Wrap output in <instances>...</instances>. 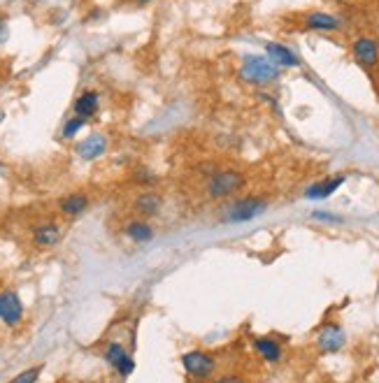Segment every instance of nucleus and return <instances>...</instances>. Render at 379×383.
I'll list each match as a JSON object with an SVG mask.
<instances>
[{"mask_svg": "<svg viewBox=\"0 0 379 383\" xmlns=\"http://www.w3.org/2000/svg\"><path fill=\"white\" fill-rule=\"evenodd\" d=\"M268 211V200L259 198V195H246V198H237L231 202L222 214L224 224H246V221H254L263 216Z\"/></svg>", "mask_w": 379, "mask_h": 383, "instance_id": "1", "label": "nucleus"}, {"mask_svg": "<svg viewBox=\"0 0 379 383\" xmlns=\"http://www.w3.org/2000/svg\"><path fill=\"white\" fill-rule=\"evenodd\" d=\"M244 174L237 172V170H222V172H214L209 177L207 182V195L212 200H226V198H233L235 193H240L244 189Z\"/></svg>", "mask_w": 379, "mask_h": 383, "instance_id": "2", "label": "nucleus"}, {"mask_svg": "<svg viewBox=\"0 0 379 383\" xmlns=\"http://www.w3.org/2000/svg\"><path fill=\"white\" fill-rule=\"evenodd\" d=\"M281 75L268 56H244L242 61V79L249 84H272Z\"/></svg>", "mask_w": 379, "mask_h": 383, "instance_id": "3", "label": "nucleus"}, {"mask_svg": "<svg viewBox=\"0 0 379 383\" xmlns=\"http://www.w3.org/2000/svg\"><path fill=\"white\" fill-rule=\"evenodd\" d=\"M182 367L191 379L202 381V379H209L214 374L217 358L212 353H207V351H198V349L196 351H187L182 355Z\"/></svg>", "mask_w": 379, "mask_h": 383, "instance_id": "4", "label": "nucleus"}, {"mask_svg": "<svg viewBox=\"0 0 379 383\" xmlns=\"http://www.w3.org/2000/svg\"><path fill=\"white\" fill-rule=\"evenodd\" d=\"M105 362L110 364V367L119 374L121 379H128L130 374L135 372V360L133 355L126 351V346L119 344V342H108L105 346V353H103Z\"/></svg>", "mask_w": 379, "mask_h": 383, "instance_id": "5", "label": "nucleus"}, {"mask_svg": "<svg viewBox=\"0 0 379 383\" xmlns=\"http://www.w3.org/2000/svg\"><path fill=\"white\" fill-rule=\"evenodd\" d=\"M0 320L7 327H16L24 320V302L12 288L0 290Z\"/></svg>", "mask_w": 379, "mask_h": 383, "instance_id": "6", "label": "nucleus"}, {"mask_svg": "<svg viewBox=\"0 0 379 383\" xmlns=\"http://www.w3.org/2000/svg\"><path fill=\"white\" fill-rule=\"evenodd\" d=\"M108 147H110L108 137L100 135V132H91L89 137H84L75 147V154L79 156V160H84V163H93V160H98L108 154Z\"/></svg>", "mask_w": 379, "mask_h": 383, "instance_id": "7", "label": "nucleus"}, {"mask_svg": "<svg viewBox=\"0 0 379 383\" xmlns=\"http://www.w3.org/2000/svg\"><path fill=\"white\" fill-rule=\"evenodd\" d=\"M31 237H33L35 246L51 248L61 242V237H63V228H61L56 221H42V224L31 228Z\"/></svg>", "mask_w": 379, "mask_h": 383, "instance_id": "8", "label": "nucleus"}, {"mask_svg": "<svg viewBox=\"0 0 379 383\" xmlns=\"http://www.w3.org/2000/svg\"><path fill=\"white\" fill-rule=\"evenodd\" d=\"M351 51L360 68L373 70L379 63V42L375 38H358L351 44Z\"/></svg>", "mask_w": 379, "mask_h": 383, "instance_id": "9", "label": "nucleus"}, {"mask_svg": "<svg viewBox=\"0 0 379 383\" xmlns=\"http://www.w3.org/2000/svg\"><path fill=\"white\" fill-rule=\"evenodd\" d=\"M347 342V335L342 330V325L338 323H328L323 325V330L316 337V346H319L321 353H338Z\"/></svg>", "mask_w": 379, "mask_h": 383, "instance_id": "10", "label": "nucleus"}, {"mask_svg": "<svg viewBox=\"0 0 379 383\" xmlns=\"http://www.w3.org/2000/svg\"><path fill=\"white\" fill-rule=\"evenodd\" d=\"M89 195L82 193V191H77V193H68L63 195V198L58 200V211L63 214V216L68 219H77V216H82V214L89 209Z\"/></svg>", "mask_w": 379, "mask_h": 383, "instance_id": "11", "label": "nucleus"}, {"mask_svg": "<svg viewBox=\"0 0 379 383\" xmlns=\"http://www.w3.org/2000/svg\"><path fill=\"white\" fill-rule=\"evenodd\" d=\"M75 110V117H82V119H93L95 114H98L100 110V93L98 91H91V88H86V91H82L77 95V100L73 105Z\"/></svg>", "mask_w": 379, "mask_h": 383, "instance_id": "12", "label": "nucleus"}, {"mask_svg": "<svg viewBox=\"0 0 379 383\" xmlns=\"http://www.w3.org/2000/svg\"><path fill=\"white\" fill-rule=\"evenodd\" d=\"M123 235H126L133 244H147L156 237V230L152 228L147 219H130L123 226Z\"/></svg>", "mask_w": 379, "mask_h": 383, "instance_id": "13", "label": "nucleus"}, {"mask_svg": "<svg viewBox=\"0 0 379 383\" xmlns=\"http://www.w3.org/2000/svg\"><path fill=\"white\" fill-rule=\"evenodd\" d=\"M133 209L140 214V219H152L163 209V198L154 191H142V193H137Z\"/></svg>", "mask_w": 379, "mask_h": 383, "instance_id": "14", "label": "nucleus"}, {"mask_svg": "<svg viewBox=\"0 0 379 383\" xmlns=\"http://www.w3.org/2000/svg\"><path fill=\"white\" fill-rule=\"evenodd\" d=\"M345 179H347L345 174H338V177H328V179H321V182L312 184V186H307L305 198L307 200H326V198H331V195L338 191L342 184H345Z\"/></svg>", "mask_w": 379, "mask_h": 383, "instance_id": "15", "label": "nucleus"}, {"mask_svg": "<svg viewBox=\"0 0 379 383\" xmlns=\"http://www.w3.org/2000/svg\"><path fill=\"white\" fill-rule=\"evenodd\" d=\"M305 28L307 31H321V33H335L342 28V21L335 14L328 12H312L305 16Z\"/></svg>", "mask_w": 379, "mask_h": 383, "instance_id": "16", "label": "nucleus"}, {"mask_svg": "<svg viewBox=\"0 0 379 383\" xmlns=\"http://www.w3.org/2000/svg\"><path fill=\"white\" fill-rule=\"evenodd\" d=\"M266 53L277 68H298V65H301V61H298L296 53L291 51L289 47H284V44H279V42H268L266 44Z\"/></svg>", "mask_w": 379, "mask_h": 383, "instance_id": "17", "label": "nucleus"}, {"mask_svg": "<svg viewBox=\"0 0 379 383\" xmlns=\"http://www.w3.org/2000/svg\"><path fill=\"white\" fill-rule=\"evenodd\" d=\"M254 349L259 351V355L266 362H279L284 351H281V344L277 340H272V337H256L254 340Z\"/></svg>", "mask_w": 379, "mask_h": 383, "instance_id": "18", "label": "nucleus"}, {"mask_svg": "<svg viewBox=\"0 0 379 383\" xmlns=\"http://www.w3.org/2000/svg\"><path fill=\"white\" fill-rule=\"evenodd\" d=\"M86 119H82V117H70L66 123H63V128H61V137L63 140H75L79 132L84 130V126H86Z\"/></svg>", "mask_w": 379, "mask_h": 383, "instance_id": "19", "label": "nucleus"}, {"mask_svg": "<svg viewBox=\"0 0 379 383\" xmlns=\"http://www.w3.org/2000/svg\"><path fill=\"white\" fill-rule=\"evenodd\" d=\"M40 374H42V364H35V367H28V369L19 372L10 383H38Z\"/></svg>", "mask_w": 379, "mask_h": 383, "instance_id": "20", "label": "nucleus"}, {"mask_svg": "<svg viewBox=\"0 0 379 383\" xmlns=\"http://www.w3.org/2000/svg\"><path fill=\"white\" fill-rule=\"evenodd\" d=\"M135 182L142 184V186H154V184H158V177L154 172H149V170H137L135 172Z\"/></svg>", "mask_w": 379, "mask_h": 383, "instance_id": "21", "label": "nucleus"}, {"mask_svg": "<svg viewBox=\"0 0 379 383\" xmlns=\"http://www.w3.org/2000/svg\"><path fill=\"white\" fill-rule=\"evenodd\" d=\"M312 219H314V221H323V224H342L340 216H335V214H328V211H321V209L314 211Z\"/></svg>", "mask_w": 379, "mask_h": 383, "instance_id": "22", "label": "nucleus"}, {"mask_svg": "<svg viewBox=\"0 0 379 383\" xmlns=\"http://www.w3.org/2000/svg\"><path fill=\"white\" fill-rule=\"evenodd\" d=\"M212 383H246L240 374H224V377H219V379H214Z\"/></svg>", "mask_w": 379, "mask_h": 383, "instance_id": "23", "label": "nucleus"}, {"mask_svg": "<svg viewBox=\"0 0 379 383\" xmlns=\"http://www.w3.org/2000/svg\"><path fill=\"white\" fill-rule=\"evenodd\" d=\"M7 40V21L0 16V44H3Z\"/></svg>", "mask_w": 379, "mask_h": 383, "instance_id": "24", "label": "nucleus"}, {"mask_svg": "<svg viewBox=\"0 0 379 383\" xmlns=\"http://www.w3.org/2000/svg\"><path fill=\"white\" fill-rule=\"evenodd\" d=\"M137 5H149V3H154V0H135Z\"/></svg>", "mask_w": 379, "mask_h": 383, "instance_id": "25", "label": "nucleus"}]
</instances>
